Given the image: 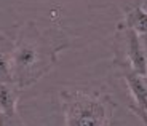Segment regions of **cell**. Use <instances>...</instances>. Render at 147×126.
<instances>
[{
  "instance_id": "cell-1",
  "label": "cell",
  "mask_w": 147,
  "mask_h": 126,
  "mask_svg": "<svg viewBox=\"0 0 147 126\" xmlns=\"http://www.w3.org/2000/svg\"><path fill=\"white\" fill-rule=\"evenodd\" d=\"M66 46L67 42L61 32L27 22L19 30L10 54L13 83L19 89L34 85L51 70Z\"/></svg>"
},
{
  "instance_id": "cell-2",
  "label": "cell",
  "mask_w": 147,
  "mask_h": 126,
  "mask_svg": "<svg viewBox=\"0 0 147 126\" xmlns=\"http://www.w3.org/2000/svg\"><path fill=\"white\" fill-rule=\"evenodd\" d=\"M64 126H110L115 101L106 93L63 89L59 93Z\"/></svg>"
},
{
  "instance_id": "cell-3",
  "label": "cell",
  "mask_w": 147,
  "mask_h": 126,
  "mask_svg": "<svg viewBox=\"0 0 147 126\" xmlns=\"http://www.w3.org/2000/svg\"><path fill=\"white\" fill-rule=\"evenodd\" d=\"M134 30L118 24L117 27V58L121 66L129 67L133 72L147 77V43Z\"/></svg>"
},
{
  "instance_id": "cell-4",
  "label": "cell",
  "mask_w": 147,
  "mask_h": 126,
  "mask_svg": "<svg viewBox=\"0 0 147 126\" xmlns=\"http://www.w3.org/2000/svg\"><path fill=\"white\" fill-rule=\"evenodd\" d=\"M121 77L125 78L126 86H128L129 94H131L133 104L129 105V109L147 126V77H142V75L133 72L126 66H121Z\"/></svg>"
},
{
  "instance_id": "cell-5",
  "label": "cell",
  "mask_w": 147,
  "mask_h": 126,
  "mask_svg": "<svg viewBox=\"0 0 147 126\" xmlns=\"http://www.w3.org/2000/svg\"><path fill=\"white\" fill-rule=\"evenodd\" d=\"M21 89L15 83H0V115H3L8 121H19L18 117V99Z\"/></svg>"
},
{
  "instance_id": "cell-6",
  "label": "cell",
  "mask_w": 147,
  "mask_h": 126,
  "mask_svg": "<svg viewBox=\"0 0 147 126\" xmlns=\"http://www.w3.org/2000/svg\"><path fill=\"white\" fill-rule=\"evenodd\" d=\"M123 26L134 30L141 37H147V10L142 7H133L126 10Z\"/></svg>"
},
{
  "instance_id": "cell-7",
  "label": "cell",
  "mask_w": 147,
  "mask_h": 126,
  "mask_svg": "<svg viewBox=\"0 0 147 126\" xmlns=\"http://www.w3.org/2000/svg\"><path fill=\"white\" fill-rule=\"evenodd\" d=\"M0 83H13L10 54L0 50Z\"/></svg>"
},
{
  "instance_id": "cell-8",
  "label": "cell",
  "mask_w": 147,
  "mask_h": 126,
  "mask_svg": "<svg viewBox=\"0 0 147 126\" xmlns=\"http://www.w3.org/2000/svg\"><path fill=\"white\" fill-rule=\"evenodd\" d=\"M7 125H8V120L3 115H0V126H7Z\"/></svg>"
},
{
  "instance_id": "cell-9",
  "label": "cell",
  "mask_w": 147,
  "mask_h": 126,
  "mask_svg": "<svg viewBox=\"0 0 147 126\" xmlns=\"http://www.w3.org/2000/svg\"><path fill=\"white\" fill-rule=\"evenodd\" d=\"M7 40H8V38L5 37V35H3L2 32H0V43H3V42H7Z\"/></svg>"
},
{
  "instance_id": "cell-10",
  "label": "cell",
  "mask_w": 147,
  "mask_h": 126,
  "mask_svg": "<svg viewBox=\"0 0 147 126\" xmlns=\"http://www.w3.org/2000/svg\"><path fill=\"white\" fill-rule=\"evenodd\" d=\"M139 7H142V8H144V10H147V2H144V3H141V5H139Z\"/></svg>"
}]
</instances>
